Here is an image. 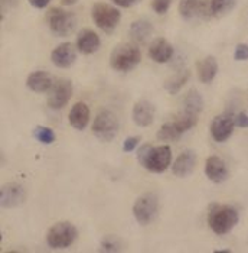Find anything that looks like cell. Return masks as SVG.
Returning a JSON list of instances; mask_svg holds the SVG:
<instances>
[{
    "label": "cell",
    "instance_id": "6da1fadb",
    "mask_svg": "<svg viewBox=\"0 0 248 253\" xmlns=\"http://www.w3.org/2000/svg\"><path fill=\"white\" fill-rule=\"evenodd\" d=\"M137 161L142 167L153 174H162L168 169L172 161V151L168 145L152 146L143 145L137 151Z\"/></svg>",
    "mask_w": 248,
    "mask_h": 253
},
{
    "label": "cell",
    "instance_id": "7a4b0ae2",
    "mask_svg": "<svg viewBox=\"0 0 248 253\" xmlns=\"http://www.w3.org/2000/svg\"><path fill=\"white\" fill-rule=\"evenodd\" d=\"M238 223V211L229 204L215 203L210 207L208 213V226L218 236L228 234Z\"/></svg>",
    "mask_w": 248,
    "mask_h": 253
},
{
    "label": "cell",
    "instance_id": "3957f363",
    "mask_svg": "<svg viewBox=\"0 0 248 253\" xmlns=\"http://www.w3.org/2000/svg\"><path fill=\"white\" fill-rule=\"evenodd\" d=\"M142 59L140 49L133 43H120L114 48L110 57V65L115 71L129 73L139 65Z\"/></svg>",
    "mask_w": 248,
    "mask_h": 253
},
{
    "label": "cell",
    "instance_id": "277c9868",
    "mask_svg": "<svg viewBox=\"0 0 248 253\" xmlns=\"http://www.w3.org/2000/svg\"><path fill=\"white\" fill-rule=\"evenodd\" d=\"M48 26L55 37H68L76 26V16L72 12H67L59 7H52L48 12Z\"/></svg>",
    "mask_w": 248,
    "mask_h": 253
},
{
    "label": "cell",
    "instance_id": "5b68a950",
    "mask_svg": "<svg viewBox=\"0 0 248 253\" xmlns=\"http://www.w3.org/2000/svg\"><path fill=\"white\" fill-rule=\"evenodd\" d=\"M93 135L101 142H111L118 133V120L113 112L103 109L93 122Z\"/></svg>",
    "mask_w": 248,
    "mask_h": 253
},
{
    "label": "cell",
    "instance_id": "8992f818",
    "mask_svg": "<svg viewBox=\"0 0 248 253\" xmlns=\"http://www.w3.org/2000/svg\"><path fill=\"white\" fill-rule=\"evenodd\" d=\"M91 18L103 32L113 34L121 19V13L117 7L107 3H96L91 9Z\"/></svg>",
    "mask_w": 248,
    "mask_h": 253
},
{
    "label": "cell",
    "instance_id": "52a82bcc",
    "mask_svg": "<svg viewBox=\"0 0 248 253\" xmlns=\"http://www.w3.org/2000/svg\"><path fill=\"white\" fill-rule=\"evenodd\" d=\"M159 211V198L153 193L140 195L133 204V215L136 221L142 226L150 224Z\"/></svg>",
    "mask_w": 248,
    "mask_h": 253
},
{
    "label": "cell",
    "instance_id": "ba28073f",
    "mask_svg": "<svg viewBox=\"0 0 248 253\" xmlns=\"http://www.w3.org/2000/svg\"><path fill=\"white\" fill-rule=\"evenodd\" d=\"M76 227L68 221H59L54 224L48 233H46V242L54 249H64L71 246L76 239Z\"/></svg>",
    "mask_w": 248,
    "mask_h": 253
},
{
    "label": "cell",
    "instance_id": "9c48e42d",
    "mask_svg": "<svg viewBox=\"0 0 248 253\" xmlns=\"http://www.w3.org/2000/svg\"><path fill=\"white\" fill-rule=\"evenodd\" d=\"M48 93V106L52 110H61L68 104L72 96V83L68 78H58Z\"/></svg>",
    "mask_w": 248,
    "mask_h": 253
},
{
    "label": "cell",
    "instance_id": "30bf717a",
    "mask_svg": "<svg viewBox=\"0 0 248 253\" xmlns=\"http://www.w3.org/2000/svg\"><path fill=\"white\" fill-rule=\"evenodd\" d=\"M179 13L185 20H193L196 18L210 19V0H180Z\"/></svg>",
    "mask_w": 248,
    "mask_h": 253
},
{
    "label": "cell",
    "instance_id": "8fae6325",
    "mask_svg": "<svg viewBox=\"0 0 248 253\" xmlns=\"http://www.w3.org/2000/svg\"><path fill=\"white\" fill-rule=\"evenodd\" d=\"M234 129H235L234 116L229 113H224V115H219L215 119H212L210 126L211 136L218 143L227 142L231 135L234 133Z\"/></svg>",
    "mask_w": 248,
    "mask_h": 253
},
{
    "label": "cell",
    "instance_id": "7c38bea8",
    "mask_svg": "<svg viewBox=\"0 0 248 253\" xmlns=\"http://www.w3.org/2000/svg\"><path fill=\"white\" fill-rule=\"evenodd\" d=\"M26 198V191L20 184L9 182L0 190V204L3 209H13L20 206Z\"/></svg>",
    "mask_w": 248,
    "mask_h": 253
},
{
    "label": "cell",
    "instance_id": "4fadbf2b",
    "mask_svg": "<svg viewBox=\"0 0 248 253\" xmlns=\"http://www.w3.org/2000/svg\"><path fill=\"white\" fill-rule=\"evenodd\" d=\"M205 175L211 182L221 184L228 179V168L222 158L218 155H211L205 162Z\"/></svg>",
    "mask_w": 248,
    "mask_h": 253
},
{
    "label": "cell",
    "instance_id": "5bb4252c",
    "mask_svg": "<svg viewBox=\"0 0 248 253\" xmlns=\"http://www.w3.org/2000/svg\"><path fill=\"white\" fill-rule=\"evenodd\" d=\"M74 43L65 42L58 45L51 54V61L58 68H70L76 59V51Z\"/></svg>",
    "mask_w": 248,
    "mask_h": 253
},
{
    "label": "cell",
    "instance_id": "9a60e30c",
    "mask_svg": "<svg viewBox=\"0 0 248 253\" xmlns=\"http://www.w3.org/2000/svg\"><path fill=\"white\" fill-rule=\"evenodd\" d=\"M196 162H198V158H196V154L193 151L182 152L173 162V175L177 176V178H186V176L192 175V172L196 168Z\"/></svg>",
    "mask_w": 248,
    "mask_h": 253
},
{
    "label": "cell",
    "instance_id": "2e32d148",
    "mask_svg": "<svg viewBox=\"0 0 248 253\" xmlns=\"http://www.w3.org/2000/svg\"><path fill=\"white\" fill-rule=\"evenodd\" d=\"M101 41L93 29H81L76 37V49L84 54V55H91L96 54L100 49Z\"/></svg>",
    "mask_w": 248,
    "mask_h": 253
},
{
    "label": "cell",
    "instance_id": "e0dca14e",
    "mask_svg": "<svg viewBox=\"0 0 248 253\" xmlns=\"http://www.w3.org/2000/svg\"><path fill=\"white\" fill-rule=\"evenodd\" d=\"M154 113H156V109H154L152 101L140 100V101H137L134 104L132 117H133V122L137 126L147 127V126L152 125L153 120H154Z\"/></svg>",
    "mask_w": 248,
    "mask_h": 253
},
{
    "label": "cell",
    "instance_id": "ac0fdd59",
    "mask_svg": "<svg viewBox=\"0 0 248 253\" xmlns=\"http://www.w3.org/2000/svg\"><path fill=\"white\" fill-rule=\"evenodd\" d=\"M173 46L165 38H156L149 46V57L157 64H166L173 57Z\"/></svg>",
    "mask_w": 248,
    "mask_h": 253
},
{
    "label": "cell",
    "instance_id": "d6986e66",
    "mask_svg": "<svg viewBox=\"0 0 248 253\" xmlns=\"http://www.w3.org/2000/svg\"><path fill=\"white\" fill-rule=\"evenodd\" d=\"M54 85V78L46 71H35L26 78V87L34 93H48Z\"/></svg>",
    "mask_w": 248,
    "mask_h": 253
},
{
    "label": "cell",
    "instance_id": "ffe728a7",
    "mask_svg": "<svg viewBox=\"0 0 248 253\" xmlns=\"http://www.w3.org/2000/svg\"><path fill=\"white\" fill-rule=\"evenodd\" d=\"M68 120H70V125L76 129V130H84L90 122V109L85 103L82 101H78L75 103L71 110H70V115H68Z\"/></svg>",
    "mask_w": 248,
    "mask_h": 253
},
{
    "label": "cell",
    "instance_id": "44dd1931",
    "mask_svg": "<svg viewBox=\"0 0 248 253\" xmlns=\"http://www.w3.org/2000/svg\"><path fill=\"white\" fill-rule=\"evenodd\" d=\"M218 70H219V65H218V61L215 57H207L202 61L198 62L196 65V71H198V78L201 83L204 84H210L213 78L216 77L218 74Z\"/></svg>",
    "mask_w": 248,
    "mask_h": 253
},
{
    "label": "cell",
    "instance_id": "7402d4cb",
    "mask_svg": "<svg viewBox=\"0 0 248 253\" xmlns=\"http://www.w3.org/2000/svg\"><path fill=\"white\" fill-rule=\"evenodd\" d=\"M129 34L137 43H144L152 37L153 25L150 23V20L147 19L134 20L129 28Z\"/></svg>",
    "mask_w": 248,
    "mask_h": 253
},
{
    "label": "cell",
    "instance_id": "603a6c76",
    "mask_svg": "<svg viewBox=\"0 0 248 253\" xmlns=\"http://www.w3.org/2000/svg\"><path fill=\"white\" fill-rule=\"evenodd\" d=\"M189 78H191V71L183 68L179 73H176L175 76L166 80L165 88L169 94H176L177 91H180L183 88V85L189 81Z\"/></svg>",
    "mask_w": 248,
    "mask_h": 253
},
{
    "label": "cell",
    "instance_id": "cb8c5ba5",
    "mask_svg": "<svg viewBox=\"0 0 248 253\" xmlns=\"http://www.w3.org/2000/svg\"><path fill=\"white\" fill-rule=\"evenodd\" d=\"M204 109V98L199 94L198 90H191L185 98H183V112L192 113V115H199Z\"/></svg>",
    "mask_w": 248,
    "mask_h": 253
},
{
    "label": "cell",
    "instance_id": "d4e9b609",
    "mask_svg": "<svg viewBox=\"0 0 248 253\" xmlns=\"http://www.w3.org/2000/svg\"><path fill=\"white\" fill-rule=\"evenodd\" d=\"M237 6V0H210L211 16L222 18L231 13Z\"/></svg>",
    "mask_w": 248,
    "mask_h": 253
},
{
    "label": "cell",
    "instance_id": "484cf974",
    "mask_svg": "<svg viewBox=\"0 0 248 253\" xmlns=\"http://www.w3.org/2000/svg\"><path fill=\"white\" fill-rule=\"evenodd\" d=\"M182 136L183 135L179 132V129L176 127L173 120L172 122H168V123H163L162 127L157 132V139L162 140V142H175V140L180 139Z\"/></svg>",
    "mask_w": 248,
    "mask_h": 253
},
{
    "label": "cell",
    "instance_id": "4316f807",
    "mask_svg": "<svg viewBox=\"0 0 248 253\" xmlns=\"http://www.w3.org/2000/svg\"><path fill=\"white\" fill-rule=\"evenodd\" d=\"M34 137L43 143V145H51L55 142V132L49 127H45V126H36L32 132Z\"/></svg>",
    "mask_w": 248,
    "mask_h": 253
},
{
    "label": "cell",
    "instance_id": "83f0119b",
    "mask_svg": "<svg viewBox=\"0 0 248 253\" xmlns=\"http://www.w3.org/2000/svg\"><path fill=\"white\" fill-rule=\"evenodd\" d=\"M121 249V242L115 236H107L101 240V251L104 252H118Z\"/></svg>",
    "mask_w": 248,
    "mask_h": 253
},
{
    "label": "cell",
    "instance_id": "f1b7e54d",
    "mask_svg": "<svg viewBox=\"0 0 248 253\" xmlns=\"http://www.w3.org/2000/svg\"><path fill=\"white\" fill-rule=\"evenodd\" d=\"M172 4V0H152L153 12L157 15H165Z\"/></svg>",
    "mask_w": 248,
    "mask_h": 253
},
{
    "label": "cell",
    "instance_id": "f546056e",
    "mask_svg": "<svg viewBox=\"0 0 248 253\" xmlns=\"http://www.w3.org/2000/svg\"><path fill=\"white\" fill-rule=\"evenodd\" d=\"M235 61H247L248 59V45L247 43H238L234 51Z\"/></svg>",
    "mask_w": 248,
    "mask_h": 253
},
{
    "label": "cell",
    "instance_id": "4dcf8cb0",
    "mask_svg": "<svg viewBox=\"0 0 248 253\" xmlns=\"http://www.w3.org/2000/svg\"><path fill=\"white\" fill-rule=\"evenodd\" d=\"M140 143V136H130L127 137L123 143V151L124 152H132L137 148V145Z\"/></svg>",
    "mask_w": 248,
    "mask_h": 253
},
{
    "label": "cell",
    "instance_id": "1f68e13d",
    "mask_svg": "<svg viewBox=\"0 0 248 253\" xmlns=\"http://www.w3.org/2000/svg\"><path fill=\"white\" fill-rule=\"evenodd\" d=\"M234 123H235V127L248 129V115L244 113V112H240V113L234 115Z\"/></svg>",
    "mask_w": 248,
    "mask_h": 253
},
{
    "label": "cell",
    "instance_id": "d6a6232c",
    "mask_svg": "<svg viewBox=\"0 0 248 253\" xmlns=\"http://www.w3.org/2000/svg\"><path fill=\"white\" fill-rule=\"evenodd\" d=\"M111 1L118 7H132L134 4H137L140 0H111Z\"/></svg>",
    "mask_w": 248,
    "mask_h": 253
},
{
    "label": "cell",
    "instance_id": "836d02e7",
    "mask_svg": "<svg viewBox=\"0 0 248 253\" xmlns=\"http://www.w3.org/2000/svg\"><path fill=\"white\" fill-rule=\"evenodd\" d=\"M28 1L35 9H45L51 3V0H28Z\"/></svg>",
    "mask_w": 248,
    "mask_h": 253
},
{
    "label": "cell",
    "instance_id": "e575fe53",
    "mask_svg": "<svg viewBox=\"0 0 248 253\" xmlns=\"http://www.w3.org/2000/svg\"><path fill=\"white\" fill-rule=\"evenodd\" d=\"M78 0H61V4H64V6H72V4H75Z\"/></svg>",
    "mask_w": 248,
    "mask_h": 253
}]
</instances>
